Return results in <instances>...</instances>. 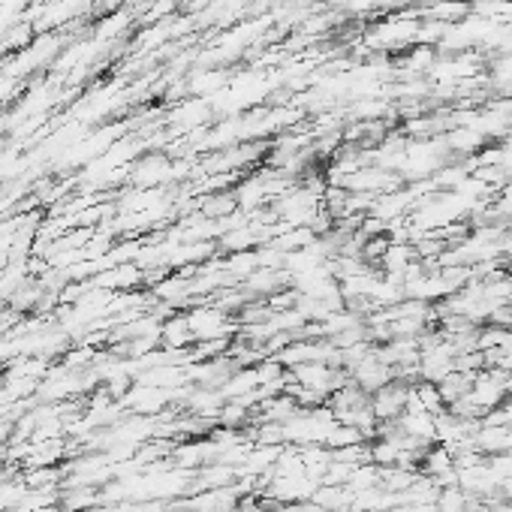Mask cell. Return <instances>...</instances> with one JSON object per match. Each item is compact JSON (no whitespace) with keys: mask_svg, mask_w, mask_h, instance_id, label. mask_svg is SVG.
Listing matches in <instances>:
<instances>
[{"mask_svg":"<svg viewBox=\"0 0 512 512\" xmlns=\"http://www.w3.org/2000/svg\"><path fill=\"white\" fill-rule=\"evenodd\" d=\"M184 320H187V326L193 332V341H199V344L229 338V314L220 305H199Z\"/></svg>","mask_w":512,"mask_h":512,"instance_id":"cell-1","label":"cell"},{"mask_svg":"<svg viewBox=\"0 0 512 512\" xmlns=\"http://www.w3.org/2000/svg\"><path fill=\"white\" fill-rule=\"evenodd\" d=\"M410 386L407 380H392L386 383L383 389H377L371 395V410L377 416V422H395L404 410H407V401H410Z\"/></svg>","mask_w":512,"mask_h":512,"instance_id":"cell-2","label":"cell"}]
</instances>
